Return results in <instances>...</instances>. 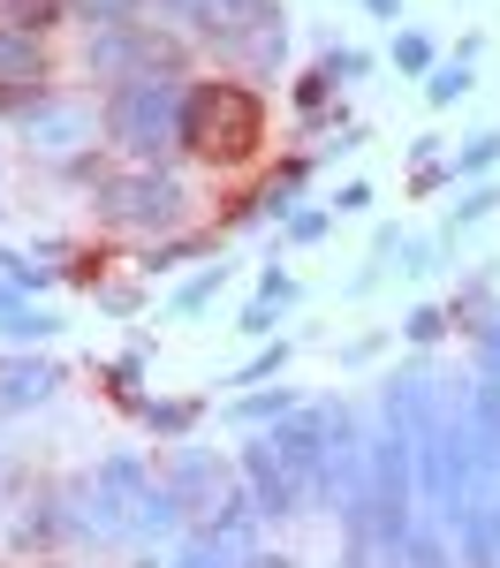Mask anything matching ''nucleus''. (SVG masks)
Segmentation results:
<instances>
[{"mask_svg": "<svg viewBox=\"0 0 500 568\" xmlns=\"http://www.w3.org/2000/svg\"><path fill=\"white\" fill-rule=\"evenodd\" d=\"M182 99H190V77L182 69H152V77H130L99 99V130L122 152V168H167L182 152Z\"/></svg>", "mask_w": 500, "mask_h": 568, "instance_id": "nucleus-1", "label": "nucleus"}, {"mask_svg": "<svg viewBox=\"0 0 500 568\" xmlns=\"http://www.w3.org/2000/svg\"><path fill=\"white\" fill-rule=\"evenodd\" d=\"M258 144H266V99H258V84L190 77V99H182V152H197V160H213V168H243Z\"/></svg>", "mask_w": 500, "mask_h": 568, "instance_id": "nucleus-2", "label": "nucleus"}, {"mask_svg": "<svg viewBox=\"0 0 500 568\" xmlns=\"http://www.w3.org/2000/svg\"><path fill=\"white\" fill-rule=\"evenodd\" d=\"M190 182L175 168H106L91 182V220L114 227V235H144V243H167L190 227Z\"/></svg>", "mask_w": 500, "mask_h": 568, "instance_id": "nucleus-3", "label": "nucleus"}, {"mask_svg": "<svg viewBox=\"0 0 500 568\" xmlns=\"http://www.w3.org/2000/svg\"><path fill=\"white\" fill-rule=\"evenodd\" d=\"M84 69L114 91L152 69H182V39L160 23H106V31H84Z\"/></svg>", "mask_w": 500, "mask_h": 568, "instance_id": "nucleus-4", "label": "nucleus"}, {"mask_svg": "<svg viewBox=\"0 0 500 568\" xmlns=\"http://www.w3.org/2000/svg\"><path fill=\"white\" fill-rule=\"evenodd\" d=\"M144 8H152V16H167V31H175V39L221 45L227 61L243 53V39H251L258 23L280 16V0H144Z\"/></svg>", "mask_w": 500, "mask_h": 568, "instance_id": "nucleus-5", "label": "nucleus"}, {"mask_svg": "<svg viewBox=\"0 0 500 568\" xmlns=\"http://www.w3.org/2000/svg\"><path fill=\"white\" fill-rule=\"evenodd\" d=\"M23 136H31V152H45V160H61V168H76V160H91V144H99V106H84V99H45L39 114L23 122Z\"/></svg>", "mask_w": 500, "mask_h": 568, "instance_id": "nucleus-6", "label": "nucleus"}, {"mask_svg": "<svg viewBox=\"0 0 500 568\" xmlns=\"http://www.w3.org/2000/svg\"><path fill=\"white\" fill-rule=\"evenodd\" d=\"M235 470L251 485V500H258V516L266 524H288V516H312V485L296 478L280 455H273L266 439H243V455H235Z\"/></svg>", "mask_w": 500, "mask_h": 568, "instance_id": "nucleus-7", "label": "nucleus"}, {"mask_svg": "<svg viewBox=\"0 0 500 568\" xmlns=\"http://www.w3.org/2000/svg\"><path fill=\"white\" fill-rule=\"evenodd\" d=\"M160 478H167V493H175L182 508H190V516L205 524V516L221 508V493H227L235 478H243V470H227L213 447H190V439H182L175 455H167V470H160Z\"/></svg>", "mask_w": 500, "mask_h": 568, "instance_id": "nucleus-8", "label": "nucleus"}, {"mask_svg": "<svg viewBox=\"0 0 500 568\" xmlns=\"http://www.w3.org/2000/svg\"><path fill=\"white\" fill-rule=\"evenodd\" d=\"M69 387V372L39 349H0V417H23V409H45L53 394Z\"/></svg>", "mask_w": 500, "mask_h": 568, "instance_id": "nucleus-9", "label": "nucleus"}, {"mask_svg": "<svg viewBox=\"0 0 500 568\" xmlns=\"http://www.w3.org/2000/svg\"><path fill=\"white\" fill-rule=\"evenodd\" d=\"M296 409H304L296 387H251V394H227L221 402V425H235V433H273V425L296 417Z\"/></svg>", "mask_w": 500, "mask_h": 568, "instance_id": "nucleus-10", "label": "nucleus"}, {"mask_svg": "<svg viewBox=\"0 0 500 568\" xmlns=\"http://www.w3.org/2000/svg\"><path fill=\"white\" fill-rule=\"evenodd\" d=\"M304 182H312V152H288V160H280V168L266 175V190H258V197H251V205H243L235 220H280V227H288L296 197H304Z\"/></svg>", "mask_w": 500, "mask_h": 568, "instance_id": "nucleus-11", "label": "nucleus"}, {"mask_svg": "<svg viewBox=\"0 0 500 568\" xmlns=\"http://www.w3.org/2000/svg\"><path fill=\"white\" fill-rule=\"evenodd\" d=\"M31 84H53V77H45V39L0 23V99H8V91H31Z\"/></svg>", "mask_w": 500, "mask_h": 568, "instance_id": "nucleus-12", "label": "nucleus"}, {"mask_svg": "<svg viewBox=\"0 0 500 568\" xmlns=\"http://www.w3.org/2000/svg\"><path fill=\"white\" fill-rule=\"evenodd\" d=\"M251 554H258V546H235V538H213V530H190V538H175L167 568H251Z\"/></svg>", "mask_w": 500, "mask_h": 568, "instance_id": "nucleus-13", "label": "nucleus"}, {"mask_svg": "<svg viewBox=\"0 0 500 568\" xmlns=\"http://www.w3.org/2000/svg\"><path fill=\"white\" fill-rule=\"evenodd\" d=\"M470 425H478V447H486V470L500 485V379L470 372Z\"/></svg>", "mask_w": 500, "mask_h": 568, "instance_id": "nucleus-14", "label": "nucleus"}, {"mask_svg": "<svg viewBox=\"0 0 500 568\" xmlns=\"http://www.w3.org/2000/svg\"><path fill=\"white\" fill-rule=\"evenodd\" d=\"M61 334H69V318H53V311H39V304H16L0 318V342H8V349H45V342H61Z\"/></svg>", "mask_w": 500, "mask_h": 568, "instance_id": "nucleus-15", "label": "nucleus"}, {"mask_svg": "<svg viewBox=\"0 0 500 568\" xmlns=\"http://www.w3.org/2000/svg\"><path fill=\"white\" fill-rule=\"evenodd\" d=\"M493 168H500V130H470L462 144H455V160H448L455 190H462V182H493Z\"/></svg>", "mask_w": 500, "mask_h": 568, "instance_id": "nucleus-16", "label": "nucleus"}, {"mask_svg": "<svg viewBox=\"0 0 500 568\" xmlns=\"http://www.w3.org/2000/svg\"><path fill=\"white\" fill-rule=\"evenodd\" d=\"M235 61H243V69H251V77H273V69H280V61H288V8H280V16H273V23H258V31H251V39H243V53H235Z\"/></svg>", "mask_w": 500, "mask_h": 568, "instance_id": "nucleus-17", "label": "nucleus"}, {"mask_svg": "<svg viewBox=\"0 0 500 568\" xmlns=\"http://www.w3.org/2000/svg\"><path fill=\"white\" fill-rule=\"evenodd\" d=\"M227 281H235V265H227V258H213L205 273H190V281H182L175 296H167V318H197V311L213 304V296H221Z\"/></svg>", "mask_w": 500, "mask_h": 568, "instance_id": "nucleus-18", "label": "nucleus"}, {"mask_svg": "<svg viewBox=\"0 0 500 568\" xmlns=\"http://www.w3.org/2000/svg\"><path fill=\"white\" fill-rule=\"evenodd\" d=\"M493 213H500V182H462L448 205V235H470L478 220H493Z\"/></svg>", "mask_w": 500, "mask_h": 568, "instance_id": "nucleus-19", "label": "nucleus"}, {"mask_svg": "<svg viewBox=\"0 0 500 568\" xmlns=\"http://www.w3.org/2000/svg\"><path fill=\"white\" fill-rule=\"evenodd\" d=\"M197 409H205V402H190V394H167V402H160V394H144V409H136V417H144L160 439H182L190 425H197Z\"/></svg>", "mask_w": 500, "mask_h": 568, "instance_id": "nucleus-20", "label": "nucleus"}, {"mask_svg": "<svg viewBox=\"0 0 500 568\" xmlns=\"http://www.w3.org/2000/svg\"><path fill=\"white\" fill-rule=\"evenodd\" d=\"M190 258H221V243H213V235H167V243H152V251H144V273H175V265H190Z\"/></svg>", "mask_w": 500, "mask_h": 568, "instance_id": "nucleus-21", "label": "nucleus"}, {"mask_svg": "<svg viewBox=\"0 0 500 568\" xmlns=\"http://www.w3.org/2000/svg\"><path fill=\"white\" fill-rule=\"evenodd\" d=\"M478 91V61H440L432 77H425V106L440 114V106H455V99H470Z\"/></svg>", "mask_w": 500, "mask_h": 568, "instance_id": "nucleus-22", "label": "nucleus"}, {"mask_svg": "<svg viewBox=\"0 0 500 568\" xmlns=\"http://www.w3.org/2000/svg\"><path fill=\"white\" fill-rule=\"evenodd\" d=\"M288 356H296V342H266V349L251 356V364H235L221 387H235V394H251V387H266V379H280L288 372Z\"/></svg>", "mask_w": 500, "mask_h": 568, "instance_id": "nucleus-23", "label": "nucleus"}, {"mask_svg": "<svg viewBox=\"0 0 500 568\" xmlns=\"http://www.w3.org/2000/svg\"><path fill=\"white\" fill-rule=\"evenodd\" d=\"M0 23H16V31L45 39L53 23H69V0H0Z\"/></svg>", "mask_w": 500, "mask_h": 568, "instance_id": "nucleus-24", "label": "nucleus"}, {"mask_svg": "<svg viewBox=\"0 0 500 568\" xmlns=\"http://www.w3.org/2000/svg\"><path fill=\"white\" fill-rule=\"evenodd\" d=\"M387 61H395L402 77H417V84H425V77L440 69V61H432V39H425V31H395V45H387Z\"/></svg>", "mask_w": 500, "mask_h": 568, "instance_id": "nucleus-25", "label": "nucleus"}, {"mask_svg": "<svg viewBox=\"0 0 500 568\" xmlns=\"http://www.w3.org/2000/svg\"><path fill=\"white\" fill-rule=\"evenodd\" d=\"M69 16H76L84 31H106V23H136L144 0H69Z\"/></svg>", "mask_w": 500, "mask_h": 568, "instance_id": "nucleus-26", "label": "nucleus"}, {"mask_svg": "<svg viewBox=\"0 0 500 568\" xmlns=\"http://www.w3.org/2000/svg\"><path fill=\"white\" fill-rule=\"evenodd\" d=\"M326 227H334V205H296L288 227H280V243H296V251H304V243H326Z\"/></svg>", "mask_w": 500, "mask_h": 568, "instance_id": "nucleus-27", "label": "nucleus"}, {"mask_svg": "<svg viewBox=\"0 0 500 568\" xmlns=\"http://www.w3.org/2000/svg\"><path fill=\"white\" fill-rule=\"evenodd\" d=\"M395 273H402V281H425V273H432V265H440V243H432V235H409L402 227V243H395Z\"/></svg>", "mask_w": 500, "mask_h": 568, "instance_id": "nucleus-28", "label": "nucleus"}, {"mask_svg": "<svg viewBox=\"0 0 500 568\" xmlns=\"http://www.w3.org/2000/svg\"><path fill=\"white\" fill-rule=\"evenodd\" d=\"M448 318H455V311H440V304H417V311L402 318V342H409V349H432V342L448 334Z\"/></svg>", "mask_w": 500, "mask_h": 568, "instance_id": "nucleus-29", "label": "nucleus"}, {"mask_svg": "<svg viewBox=\"0 0 500 568\" xmlns=\"http://www.w3.org/2000/svg\"><path fill=\"white\" fill-rule=\"evenodd\" d=\"M318 69H326L334 84H364V77H371V53H364V45H326Z\"/></svg>", "mask_w": 500, "mask_h": 568, "instance_id": "nucleus-30", "label": "nucleus"}, {"mask_svg": "<svg viewBox=\"0 0 500 568\" xmlns=\"http://www.w3.org/2000/svg\"><path fill=\"white\" fill-rule=\"evenodd\" d=\"M273 326H280V304H266V296H251V304L235 311V334L243 342H273Z\"/></svg>", "mask_w": 500, "mask_h": 568, "instance_id": "nucleus-31", "label": "nucleus"}, {"mask_svg": "<svg viewBox=\"0 0 500 568\" xmlns=\"http://www.w3.org/2000/svg\"><path fill=\"white\" fill-rule=\"evenodd\" d=\"M326 99H334V77H326V69H304V77L288 84V106H296V114H318Z\"/></svg>", "mask_w": 500, "mask_h": 568, "instance_id": "nucleus-32", "label": "nucleus"}, {"mask_svg": "<svg viewBox=\"0 0 500 568\" xmlns=\"http://www.w3.org/2000/svg\"><path fill=\"white\" fill-rule=\"evenodd\" d=\"M409 568H455L448 530H417V546H409Z\"/></svg>", "mask_w": 500, "mask_h": 568, "instance_id": "nucleus-33", "label": "nucleus"}, {"mask_svg": "<svg viewBox=\"0 0 500 568\" xmlns=\"http://www.w3.org/2000/svg\"><path fill=\"white\" fill-rule=\"evenodd\" d=\"M258 296H266V304H296V296H304V281H296V273H288V265H266V273H258Z\"/></svg>", "mask_w": 500, "mask_h": 568, "instance_id": "nucleus-34", "label": "nucleus"}, {"mask_svg": "<svg viewBox=\"0 0 500 568\" xmlns=\"http://www.w3.org/2000/svg\"><path fill=\"white\" fill-rule=\"evenodd\" d=\"M326 205H334V220H357V213H371V182H341V190H334Z\"/></svg>", "mask_w": 500, "mask_h": 568, "instance_id": "nucleus-35", "label": "nucleus"}, {"mask_svg": "<svg viewBox=\"0 0 500 568\" xmlns=\"http://www.w3.org/2000/svg\"><path fill=\"white\" fill-rule=\"evenodd\" d=\"M409 190H417V197H432V190H455L448 160H432V168H417V175H409Z\"/></svg>", "mask_w": 500, "mask_h": 568, "instance_id": "nucleus-36", "label": "nucleus"}, {"mask_svg": "<svg viewBox=\"0 0 500 568\" xmlns=\"http://www.w3.org/2000/svg\"><path fill=\"white\" fill-rule=\"evenodd\" d=\"M379 349H387V334H364V342H349V349H341V364H371Z\"/></svg>", "mask_w": 500, "mask_h": 568, "instance_id": "nucleus-37", "label": "nucleus"}, {"mask_svg": "<svg viewBox=\"0 0 500 568\" xmlns=\"http://www.w3.org/2000/svg\"><path fill=\"white\" fill-rule=\"evenodd\" d=\"M16 304H31V296H23L16 281H0V318H8V311H16Z\"/></svg>", "mask_w": 500, "mask_h": 568, "instance_id": "nucleus-38", "label": "nucleus"}, {"mask_svg": "<svg viewBox=\"0 0 500 568\" xmlns=\"http://www.w3.org/2000/svg\"><path fill=\"white\" fill-rule=\"evenodd\" d=\"M364 8H371L379 23H395V16H402V0H364Z\"/></svg>", "mask_w": 500, "mask_h": 568, "instance_id": "nucleus-39", "label": "nucleus"}, {"mask_svg": "<svg viewBox=\"0 0 500 568\" xmlns=\"http://www.w3.org/2000/svg\"><path fill=\"white\" fill-rule=\"evenodd\" d=\"M251 568H296V561H288V554H266V546H258V554H251Z\"/></svg>", "mask_w": 500, "mask_h": 568, "instance_id": "nucleus-40", "label": "nucleus"}, {"mask_svg": "<svg viewBox=\"0 0 500 568\" xmlns=\"http://www.w3.org/2000/svg\"><path fill=\"white\" fill-rule=\"evenodd\" d=\"M130 568H160V561H130Z\"/></svg>", "mask_w": 500, "mask_h": 568, "instance_id": "nucleus-41", "label": "nucleus"}]
</instances>
